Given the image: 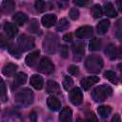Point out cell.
Segmentation results:
<instances>
[{
	"label": "cell",
	"instance_id": "18",
	"mask_svg": "<svg viewBox=\"0 0 122 122\" xmlns=\"http://www.w3.org/2000/svg\"><path fill=\"white\" fill-rule=\"evenodd\" d=\"M60 91L59 84L56 81L49 80L46 85V92L49 93H58Z\"/></svg>",
	"mask_w": 122,
	"mask_h": 122
},
{
	"label": "cell",
	"instance_id": "41",
	"mask_svg": "<svg viewBox=\"0 0 122 122\" xmlns=\"http://www.w3.org/2000/svg\"><path fill=\"white\" fill-rule=\"evenodd\" d=\"M0 37H1V38H0V39H1V47H2V48H5V46H9L8 41H7V42L5 41V37H4V35L1 34Z\"/></svg>",
	"mask_w": 122,
	"mask_h": 122
},
{
	"label": "cell",
	"instance_id": "42",
	"mask_svg": "<svg viewBox=\"0 0 122 122\" xmlns=\"http://www.w3.org/2000/svg\"><path fill=\"white\" fill-rule=\"evenodd\" d=\"M71 39H72L71 33H67V34H65L63 36V40L64 41H71Z\"/></svg>",
	"mask_w": 122,
	"mask_h": 122
},
{
	"label": "cell",
	"instance_id": "7",
	"mask_svg": "<svg viewBox=\"0 0 122 122\" xmlns=\"http://www.w3.org/2000/svg\"><path fill=\"white\" fill-rule=\"evenodd\" d=\"M69 97H70V101L73 104V105H80L82 103V100H83V94H82V92L79 88H73L71 92H70V94H69Z\"/></svg>",
	"mask_w": 122,
	"mask_h": 122
},
{
	"label": "cell",
	"instance_id": "35",
	"mask_svg": "<svg viewBox=\"0 0 122 122\" xmlns=\"http://www.w3.org/2000/svg\"><path fill=\"white\" fill-rule=\"evenodd\" d=\"M1 99H2V102H6L7 99H8L7 94H6V87H5V83H4L3 80L1 81Z\"/></svg>",
	"mask_w": 122,
	"mask_h": 122
},
{
	"label": "cell",
	"instance_id": "24",
	"mask_svg": "<svg viewBox=\"0 0 122 122\" xmlns=\"http://www.w3.org/2000/svg\"><path fill=\"white\" fill-rule=\"evenodd\" d=\"M105 54L107 55V57L111 60L114 59L117 55V50L115 48V46L113 44H109L105 50Z\"/></svg>",
	"mask_w": 122,
	"mask_h": 122
},
{
	"label": "cell",
	"instance_id": "26",
	"mask_svg": "<svg viewBox=\"0 0 122 122\" xmlns=\"http://www.w3.org/2000/svg\"><path fill=\"white\" fill-rule=\"evenodd\" d=\"M8 51H9V52H10L13 57H16V58H19V57H20L21 51H22L19 49L18 46H15V45H13V44H10V45L8 46Z\"/></svg>",
	"mask_w": 122,
	"mask_h": 122
},
{
	"label": "cell",
	"instance_id": "33",
	"mask_svg": "<svg viewBox=\"0 0 122 122\" xmlns=\"http://www.w3.org/2000/svg\"><path fill=\"white\" fill-rule=\"evenodd\" d=\"M115 35L119 40H122V18L118 19L115 24Z\"/></svg>",
	"mask_w": 122,
	"mask_h": 122
},
{
	"label": "cell",
	"instance_id": "46",
	"mask_svg": "<svg viewBox=\"0 0 122 122\" xmlns=\"http://www.w3.org/2000/svg\"><path fill=\"white\" fill-rule=\"evenodd\" d=\"M89 119H90V120H92H92H95V121L97 120V118L94 116V113H93V112H92V113H90V114H89Z\"/></svg>",
	"mask_w": 122,
	"mask_h": 122
},
{
	"label": "cell",
	"instance_id": "45",
	"mask_svg": "<svg viewBox=\"0 0 122 122\" xmlns=\"http://www.w3.org/2000/svg\"><path fill=\"white\" fill-rule=\"evenodd\" d=\"M116 6H117L118 10L122 12V0H117L116 1Z\"/></svg>",
	"mask_w": 122,
	"mask_h": 122
},
{
	"label": "cell",
	"instance_id": "43",
	"mask_svg": "<svg viewBox=\"0 0 122 122\" xmlns=\"http://www.w3.org/2000/svg\"><path fill=\"white\" fill-rule=\"evenodd\" d=\"M30 119L31 121H36V113H35V112H31L30 113Z\"/></svg>",
	"mask_w": 122,
	"mask_h": 122
},
{
	"label": "cell",
	"instance_id": "36",
	"mask_svg": "<svg viewBox=\"0 0 122 122\" xmlns=\"http://www.w3.org/2000/svg\"><path fill=\"white\" fill-rule=\"evenodd\" d=\"M69 15H70V17H71L72 20H76V19H78V17H79V10H78L77 9L73 8V9H71V10H70Z\"/></svg>",
	"mask_w": 122,
	"mask_h": 122
},
{
	"label": "cell",
	"instance_id": "47",
	"mask_svg": "<svg viewBox=\"0 0 122 122\" xmlns=\"http://www.w3.org/2000/svg\"><path fill=\"white\" fill-rule=\"evenodd\" d=\"M117 67H118V69H119V70H120V71H121V72H122V63H119V64H118V66H117Z\"/></svg>",
	"mask_w": 122,
	"mask_h": 122
},
{
	"label": "cell",
	"instance_id": "20",
	"mask_svg": "<svg viewBox=\"0 0 122 122\" xmlns=\"http://www.w3.org/2000/svg\"><path fill=\"white\" fill-rule=\"evenodd\" d=\"M71 117H72V112H71V110L69 107L64 108L61 111L60 114H59V120L62 121V122L71 121Z\"/></svg>",
	"mask_w": 122,
	"mask_h": 122
},
{
	"label": "cell",
	"instance_id": "23",
	"mask_svg": "<svg viewBox=\"0 0 122 122\" xmlns=\"http://www.w3.org/2000/svg\"><path fill=\"white\" fill-rule=\"evenodd\" d=\"M103 11L105 12L106 15H108L109 17H115L117 15L112 4H111L110 2H106L104 3V7H103Z\"/></svg>",
	"mask_w": 122,
	"mask_h": 122
},
{
	"label": "cell",
	"instance_id": "44",
	"mask_svg": "<svg viewBox=\"0 0 122 122\" xmlns=\"http://www.w3.org/2000/svg\"><path fill=\"white\" fill-rule=\"evenodd\" d=\"M112 122H119V121H120V116H119V114H114L113 117L112 118Z\"/></svg>",
	"mask_w": 122,
	"mask_h": 122
},
{
	"label": "cell",
	"instance_id": "4",
	"mask_svg": "<svg viewBox=\"0 0 122 122\" xmlns=\"http://www.w3.org/2000/svg\"><path fill=\"white\" fill-rule=\"evenodd\" d=\"M58 47V37L54 33H48L43 41V50L50 54H54Z\"/></svg>",
	"mask_w": 122,
	"mask_h": 122
},
{
	"label": "cell",
	"instance_id": "8",
	"mask_svg": "<svg viewBox=\"0 0 122 122\" xmlns=\"http://www.w3.org/2000/svg\"><path fill=\"white\" fill-rule=\"evenodd\" d=\"M72 52H73V59L77 62L81 61V59L84 56L85 52V45L82 43H74L71 47Z\"/></svg>",
	"mask_w": 122,
	"mask_h": 122
},
{
	"label": "cell",
	"instance_id": "15",
	"mask_svg": "<svg viewBox=\"0 0 122 122\" xmlns=\"http://www.w3.org/2000/svg\"><path fill=\"white\" fill-rule=\"evenodd\" d=\"M47 105H48V107H49L50 110L54 111V112L55 111H58L61 108V103H60L59 99L57 97L53 96V95L48 97V99H47Z\"/></svg>",
	"mask_w": 122,
	"mask_h": 122
},
{
	"label": "cell",
	"instance_id": "32",
	"mask_svg": "<svg viewBox=\"0 0 122 122\" xmlns=\"http://www.w3.org/2000/svg\"><path fill=\"white\" fill-rule=\"evenodd\" d=\"M69 27H70L69 21H68L66 18H62V19H60L59 23H58L57 26H56V30H58V31H63V30H66Z\"/></svg>",
	"mask_w": 122,
	"mask_h": 122
},
{
	"label": "cell",
	"instance_id": "31",
	"mask_svg": "<svg viewBox=\"0 0 122 122\" xmlns=\"http://www.w3.org/2000/svg\"><path fill=\"white\" fill-rule=\"evenodd\" d=\"M34 7H35V10L38 12H43L48 9V4L43 0H36V2L34 4Z\"/></svg>",
	"mask_w": 122,
	"mask_h": 122
},
{
	"label": "cell",
	"instance_id": "9",
	"mask_svg": "<svg viewBox=\"0 0 122 122\" xmlns=\"http://www.w3.org/2000/svg\"><path fill=\"white\" fill-rule=\"evenodd\" d=\"M93 30L91 26H82L75 30V36L77 38H89L92 35Z\"/></svg>",
	"mask_w": 122,
	"mask_h": 122
},
{
	"label": "cell",
	"instance_id": "12",
	"mask_svg": "<svg viewBox=\"0 0 122 122\" xmlns=\"http://www.w3.org/2000/svg\"><path fill=\"white\" fill-rule=\"evenodd\" d=\"M99 81V77L97 76H89L86 78H83L81 80V86L85 91H88L93 84L97 83Z\"/></svg>",
	"mask_w": 122,
	"mask_h": 122
},
{
	"label": "cell",
	"instance_id": "27",
	"mask_svg": "<svg viewBox=\"0 0 122 122\" xmlns=\"http://www.w3.org/2000/svg\"><path fill=\"white\" fill-rule=\"evenodd\" d=\"M100 48H101V40H100L99 38L93 37V38L90 41L89 49H90L91 51H98Z\"/></svg>",
	"mask_w": 122,
	"mask_h": 122
},
{
	"label": "cell",
	"instance_id": "6",
	"mask_svg": "<svg viewBox=\"0 0 122 122\" xmlns=\"http://www.w3.org/2000/svg\"><path fill=\"white\" fill-rule=\"evenodd\" d=\"M38 71L42 73H51L54 71V65L51 62V60L48 57H43L38 64Z\"/></svg>",
	"mask_w": 122,
	"mask_h": 122
},
{
	"label": "cell",
	"instance_id": "14",
	"mask_svg": "<svg viewBox=\"0 0 122 122\" xmlns=\"http://www.w3.org/2000/svg\"><path fill=\"white\" fill-rule=\"evenodd\" d=\"M27 81V74L23 71H20L14 75V79L12 82V89L17 88L21 85H23Z\"/></svg>",
	"mask_w": 122,
	"mask_h": 122
},
{
	"label": "cell",
	"instance_id": "34",
	"mask_svg": "<svg viewBox=\"0 0 122 122\" xmlns=\"http://www.w3.org/2000/svg\"><path fill=\"white\" fill-rule=\"evenodd\" d=\"M72 84H73V81H72L71 77L66 75L64 77V79H63V87H64V89L68 91L69 89H71V87L72 86Z\"/></svg>",
	"mask_w": 122,
	"mask_h": 122
},
{
	"label": "cell",
	"instance_id": "28",
	"mask_svg": "<svg viewBox=\"0 0 122 122\" xmlns=\"http://www.w3.org/2000/svg\"><path fill=\"white\" fill-rule=\"evenodd\" d=\"M104 76L105 78H107L109 81H111L113 84H117L118 83V77L116 75V73L112 71H106L104 72Z\"/></svg>",
	"mask_w": 122,
	"mask_h": 122
},
{
	"label": "cell",
	"instance_id": "25",
	"mask_svg": "<svg viewBox=\"0 0 122 122\" xmlns=\"http://www.w3.org/2000/svg\"><path fill=\"white\" fill-rule=\"evenodd\" d=\"M97 112L102 118H107L112 112V108L110 106H99Z\"/></svg>",
	"mask_w": 122,
	"mask_h": 122
},
{
	"label": "cell",
	"instance_id": "40",
	"mask_svg": "<svg viewBox=\"0 0 122 122\" xmlns=\"http://www.w3.org/2000/svg\"><path fill=\"white\" fill-rule=\"evenodd\" d=\"M72 2L77 7H83V6H85L88 3V0H73Z\"/></svg>",
	"mask_w": 122,
	"mask_h": 122
},
{
	"label": "cell",
	"instance_id": "17",
	"mask_svg": "<svg viewBox=\"0 0 122 122\" xmlns=\"http://www.w3.org/2000/svg\"><path fill=\"white\" fill-rule=\"evenodd\" d=\"M30 85L36 90H41L43 88V85H44L43 78L38 74H33L30 77Z\"/></svg>",
	"mask_w": 122,
	"mask_h": 122
},
{
	"label": "cell",
	"instance_id": "38",
	"mask_svg": "<svg viewBox=\"0 0 122 122\" xmlns=\"http://www.w3.org/2000/svg\"><path fill=\"white\" fill-rule=\"evenodd\" d=\"M68 71L69 73H71V75H78L79 73V69L78 67L74 66V65H71L69 68H68Z\"/></svg>",
	"mask_w": 122,
	"mask_h": 122
},
{
	"label": "cell",
	"instance_id": "21",
	"mask_svg": "<svg viewBox=\"0 0 122 122\" xmlns=\"http://www.w3.org/2000/svg\"><path fill=\"white\" fill-rule=\"evenodd\" d=\"M12 20H13V22L15 23V24H17V25H19V26H22V25H24L26 22H27V20H28V16H27V14H25L24 12H16L13 16H12Z\"/></svg>",
	"mask_w": 122,
	"mask_h": 122
},
{
	"label": "cell",
	"instance_id": "48",
	"mask_svg": "<svg viewBox=\"0 0 122 122\" xmlns=\"http://www.w3.org/2000/svg\"><path fill=\"white\" fill-rule=\"evenodd\" d=\"M120 51H121V53H122V47H121V49H120Z\"/></svg>",
	"mask_w": 122,
	"mask_h": 122
},
{
	"label": "cell",
	"instance_id": "37",
	"mask_svg": "<svg viewBox=\"0 0 122 122\" xmlns=\"http://www.w3.org/2000/svg\"><path fill=\"white\" fill-rule=\"evenodd\" d=\"M68 54H69V49L66 45H62L61 48H60V55L61 57L63 58H67L68 57Z\"/></svg>",
	"mask_w": 122,
	"mask_h": 122
},
{
	"label": "cell",
	"instance_id": "2",
	"mask_svg": "<svg viewBox=\"0 0 122 122\" xmlns=\"http://www.w3.org/2000/svg\"><path fill=\"white\" fill-rule=\"evenodd\" d=\"M103 67V59L101 56L96 54H92L87 57L85 61V68L91 73H97L101 71Z\"/></svg>",
	"mask_w": 122,
	"mask_h": 122
},
{
	"label": "cell",
	"instance_id": "11",
	"mask_svg": "<svg viewBox=\"0 0 122 122\" xmlns=\"http://www.w3.org/2000/svg\"><path fill=\"white\" fill-rule=\"evenodd\" d=\"M39 55H40V51H34L30 52V54H28L26 56V59H25L26 64L29 67H33L37 63L38 58H39Z\"/></svg>",
	"mask_w": 122,
	"mask_h": 122
},
{
	"label": "cell",
	"instance_id": "10",
	"mask_svg": "<svg viewBox=\"0 0 122 122\" xmlns=\"http://www.w3.org/2000/svg\"><path fill=\"white\" fill-rule=\"evenodd\" d=\"M4 30L7 34V36L9 38H13L17 32H18V30H17V27L12 24V23H10V22H6L5 25H4Z\"/></svg>",
	"mask_w": 122,
	"mask_h": 122
},
{
	"label": "cell",
	"instance_id": "49",
	"mask_svg": "<svg viewBox=\"0 0 122 122\" xmlns=\"http://www.w3.org/2000/svg\"><path fill=\"white\" fill-rule=\"evenodd\" d=\"M121 82H122V78H121Z\"/></svg>",
	"mask_w": 122,
	"mask_h": 122
},
{
	"label": "cell",
	"instance_id": "13",
	"mask_svg": "<svg viewBox=\"0 0 122 122\" xmlns=\"http://www.w3.org/2000/svg\"><path fill=\"white\" fill-rule=\"evenodd\" d=\"M56 15L55 14H51V13H49V14H46L42 17L41 19V22H42V25L46 28H50V27H52L55 23H56Z\"/></svg>",
	"mask_w": 122,
	"mask_h": 122
},
{
	"label": "cell",
	"instance_id": "16",
	"mask_svg": "<svg viewBox=\"0 0 122 122\" xmlns=\"http://www.w3.org/2000/svg\"><path fill=\"white\" fill-rule=\"evenodd\" d=\"M15 8V3L13 0H3L1 4V10L3 13H10Z\"/></svg>",
	"mask_w": 122,
	"mask_h": 122
},
{
	"label": "cell",
	"instance_id": "39",
	"mask_svg": "<svg viewBox=\"0 0 122 122\" xmlns=\"http://www.w3.org/2000/svg\"><path fill=\"white\" fill-rule=\"evenodd\" d=\"M58 6H59L60 9L65 10L69 6V1L68 0H59L58 1Z\"/></svg>",
	"mask_w": 122,
	"mask_h": 122
},
{
	"label": "cell",
	"instance_id": "30",
	"mask_svg": "<svg viewBox=\"0 0 122 122\" xmlns=\"http://www.w3.org/2000/svg\"><path fill=\"white\" fill-rule=\"evenodd\" d=\"M28 30L30 32H32V33H36L38 32L39 30V24H38V21L36 19H31L29 26H28Z\"/></svg>",
	"mask_w": 122,
	"mask_h": 122
},
{
	"label": "cell",
	"instance_id": "22",
	"mask_svg": "<svg viewBox=\"0 0 122 122\" xmlns=\"http://www.w3.org/2000/svg\"><path fill=\"white\" fill-rule=\"evenodd\" d=\"M110 27V21L107 20V19H104V20H101L97 26H96V30L99 34H105L108 30Z\"/></svg>",
	"mask_w": 122,
	"mask_h": 122
},
{
	"label": "cell",
	"instance_id": "19",
	"mask_svg": "<svg viewBox=\"0 0 122 122\" xmlns=\"http://www.w3.org/2000/svg\"><path fill=\"white\" fill-rule=\"evenodd\" d=\"M17 70V65L16 64H13V63H8L4 66L3 70H2V72L4 75L6 76H12L15 71Z\"/></svg>",
	"mask_w": 122,
	"mask_h": 122
},
{
	"label": "cell",
	"instance_id": "29",
	"mask_svg": "<svg viewBox=\"0 0 122 122\" xmlns=\"http://www.w3.org/2000/svg\"><path fill=\"white\" fill-rule=\"evenodd\" d=\"M103 9L100 5L96 4V5H93L92 8V15L94 17V18H99L102 16L103 14Z\"/></svg>",
	"mask_w": 122,
	"mask_h": 122
},
{
	"label": "cell",
	"instance_id": "3",
	"mask_svg": "<svg viewBox=\"0 0 122 122\" xmlns=\"http://www.w3.org/2000/svg\"><path fill=\"white\" fill-rule=\"evenodd\" d=\"M112 93V89L108 85H100L92 91V98L95 102H103Z\"/></svg>",
	"mask_w": 122,
	"mask_h": 122
},
{
	"label": "cell",
	"instance_id": "1",
	"mask_svg": "<svg viewBox=\"0 0 122 122\" xmlns=\"http://www.w3.org/2000/svg\"><path fill=\"white\" fill-rule=\"evenodd\" d=\"M33 92L28 89V88H24L20 91H18L15 95H14V103L18 106V107H22V108H26L28 106H30L32 102H33Z\"/></svg>",
	"mask_w": 122,
	"mask_h": 122
},
{
	"label": "cell",
	"instance_id": "5",
	"mask_svg": "<svg viewBox=\"0 0 122 122\" xmlns=\"http://www.w3.org/2000/svg\"><path fill=\"white\" fill-rule=\"evenodd\" d=\"M17 46L22 51H27L34 47V40L30 36L22 34L17 39Z\"/></svg>",
	"mask_w": 122,
	"mask_h": 122
}]
</instances>
